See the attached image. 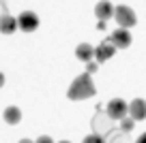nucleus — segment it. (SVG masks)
I'll list each match as a JSON object with an SVG mask.
<instances>
[{
	"label": "nucleus",
	"mask_w": 146,
	"mask_h": 143,
	"mask_svg": "<svg viewBox=\"0 0 146 143\" xmlns=\"http://www.w3.org/2000/svg\"><path fill=\"white\" fill-rule=\"evenodd\" d=\"M120 122H123V130H131L135 120H133V117H125V120H120Z\"/></svg>",
	"instance_id": "ddd939ff"
},
{
	"label": "nucleus",
	"mask_w": 146,
	"mask_h": 143,
	"mask_svg": "<svg viewBox=\"0 0 146 143\" xmlns=\"http://www.w3.org/2000/svg\"><path fill=\"white\" fill-rule=\"evenodd\" d=\"M60 143H69V141H60Z\"/></svg>",
	"instance_id": "6ab92c4d"
},
{
	"label": "nucleus",
	"mask_w": 146,
	"mask_h": 143,
	"mask_svg": "<svg viewBox=\"0 0 146 143\" xmlns=\"http://www.w3.org/2000/svg\"><path fill=\"white\" fill-rule=\"evenodd\" d=\"M92 71H97V64L95 62H88V73H92Z\"/></svg>",
	"instance_id": "2eb2a0df"
},
{
	"label": "nucleus",
	"mask_w": 146,
	"mask_h": 143,
	"mask_svg": "<svg viewBox=\"0 0 146 143\" xmlns=\"http://www.w3.org/2000/svg\"><path fill=\"white\" fill-rule=\"evenodd\" d=\"M135 143H146V133L144 134H140V137H137V141Z\"/></svg>",
	"instance_id": "dca6fc26"
},
{
	"label": "nucleus",
	"mask_w": 146,
	"mask_h": 143,
	"mask_svg": "<svg viewBox=\"0 0 146 143\" xmlns=\"http://www.w3.org/2000/svg\"><path fill=\"white\" fill-rule=\"evenodd\" d=\"M19 143H32V141H30V139H22Z\"/></svg>",
	"instance_id": "a211bd4d"
},
{
	"label": "nucleus",
	"mask_w": 146,
	"mask_h": 143,
	"mask_svg": "<svg viewBox=\"0 0 146 143\" xmlns=\"http://www.w3.org/2000/svg\"><path fill=\"white\" fill-rule=\"evenodd\" d=\"M35 143H54V141H52V137H47V134H43V137H39V139H36Z\"/></svg>",
	"instance_id": "4468645a"
},
{
	"label": "nucleus",
	"mask_w": 146,
	"mask_h": 143,
	"mask_svg": "<svg viewBox=\"0 0 146 143\" xmlns=\"http://www.w3.org/2000/svg\"><path fill=\"white\" fill-rule=\"evenodd\" d=\"M116 13V9L112 5H110L108 0H101V2H97V7H95V15L99 17V22H108L112 15Z\"/></svg>",
	"instance_id": "0eeeda50"
},
{
	"label": "nucleus",
	"mask_w": 146,
	"mask_h": 143,
	"mask_svg": "<svg viewBox=\"0 0 146 143\" xmlns=\"http://www.w3.org/2000/svg\"><path fill=\"white\" fill-rule=\"evenodd\" d=\"M129 115H131L135 122L146 120V100H142V98L131 100V105H129Z\"/></svg>",
	"instance_id": "423d86ee"
},
{
	"label": "nucleus",
	"mask_w": 146,
	"mask_h": 143,
	"mask_svg": "<svg viewBox=\"0 0 146 143\" xmlns=\"http://www.w3.org/2000/svg\"><path fill=\"white\" fill-rule=\"evenodd\" d=\"M114 45L110 43V41H105V43H101L99 47H95V58L97 62H105V60H110L112 56H114Z\"/></svg>",
	"instance_id": "6e6552de"
},
{
	"label": "nucleus",
	"mask_w": 146,
	"mask_h": 143,
	"mask_svg": "<svg viewBox=\"0 0 146 143\" xmlns=\"http://www.w3.org/2000/svg\"><path fill=\"white\" fill-rule=\"evenodd\" d=\"M17 22H19V30H24V32H35L39 28V17L32 11H24L17 17Z\"/></svg>",
	"instance_id": "39448f33"
},
{
	"label": "nucleus",
	"mask_w": 146,
	"mask_h": 143,
	"mask_svg": "<svg viewBox=\"0 0 146 143\" xmlns=\"http://www.w3.org/2000/svg\"><path fill=\"white\" fill-rule=\"evenodd\" d=\"M2 85H5V75L0 73V88H2Z\"/></svg>",
	"instance_id": "f3484780"
},
{
	"label": "nucleus",
	"mask_w": 146,
	"mask_h": 143,
	"mask_svg": "<svg viewBox=\"0 0 146 143\" xmlns=\"http://www.w3.org/2000/svg\"><path fill=\"white\" fill-rule=\"evenodd\" d=\"M114 17H116V24H118V28H127V30H129L131 26H135V24H137L135 13H133L131 7H127V5H118V7H116Z\"/></svg>",
	"instance_id": "f03ea898"
},
{
	"label": "nucleus",
	"mask_w": 146,
	"mask_h": 143,
	"mask_svg": "<svg viewBox=\"0 0 146 143\" xmlns=\"http://www.w3.org/2000/svg\"><path fill=\"white\" fill-rule=\"evenodd\" d=\"M127 113H129V105L123 98H112L108 103V115L112 120H125Z\"/></svg>",
	"instance_id": "7ed1b4c3"
},
{
	"label": "nucleus",
	"mask_w": 146,
	"mask_h": 143,
	"mask_svg": "<svg viewBox=\"0 0 146 143\" xmlns=\"http://www.w3.org/2000/svg\"><path fill=\"white\" fill-rule=\"evenodd\" d=\"M15 28H19V22L15 17H11V15L0 17V32L2 34H11V32H15Z\"/></svg>",
	"instance_id": "9d476101"
},
{
	"label": "nucleus",
	"mask_w": 146,
	"mask_h": 143,
	"mask_svg": "<svg viewBox=\"0 0 146 143\" xmlns=\"http://www.w3.org/2000/svg\"><path fill=\"white\" fill-rule=\"evenodd\" d=\"M67 96H69L71 100H84V98L95 96V83H92L90 75H88V73H84V75L75 77V79H73V83L69 85Z\"/></svg>",
	"instance_id": "f257e3e1"
},
{
	"label": "nucleus",
	"mask_w": 146,
	"mask_h": 143,
	"mask_svg": "<svg viewBox=\"0 0 146 143\" xmlns=\"http://www.w3.org/2000/svg\"><path fill=\"white\" fill-rule=\"evenodd\" d=\"M108 41L114 45V47H118V49H127L129 45H131V32H129L127 28H116V30L110 34Z\"/></svg>",
	"instance_id": "20e7f679"
},
{
	"label": "nucleus",
	"mask_w": 146,
	"mask_h": 143,
	"mask_svg": "<svg viewBox=\"0 0 146 143\" xmlns=\"http://www.w3.org/2000/svg\"><path fill=\"white\" fill-rule=\"evenodd\" d=\"M19 120H22V111H19L17 107H7L5 109V122H9V124H17Z\"/></svg>",
	"instance_id": "9b49d317"
},
{
	"label": "nucleus",
	"mask_w": 146,
	"mask_h": 143,
	"mask_svg": "<svg viewBox=\"0 0 146 143\" xmlns=\"http://www.w3.org/2000/svg\"><path fill=\"white\" fill-rule=\"evenodd\" d=\"M84 143H105V141L99 137V134H88V137L84 139Z\"/></svg>",
	"instance_id": "f8f14e48"
},
{
	"label": "nucleus",
	"mask_w": 146,
	"mask_h": 143,
	"mask_svg": "<svg viewBox=\"0 0 146 143\" xmlns=\"http://www.w3.org/2000/svg\"><path fill=\"white\" fill-rule=\"evenodd\" d=\"M75 58L82 60V62H90V60L95 58V47L88 45V43L78 45V47H75Z\"/></svg>",
	"instance_id": "1a4fd4ad"
}]
</instances>
